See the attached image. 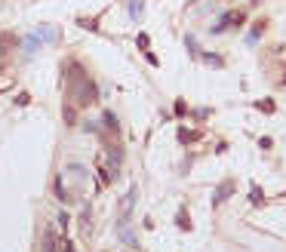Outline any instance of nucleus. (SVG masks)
<instances>
[{
    "mask_svg": "<svg viewBox=\"0 0 286 252\" xmlns=\"http://www.w3.org/2000/svg\"><path fill=\"white\" fill-rule=\"evenodd\" d=\"M43 252H55V234H52V227H47V234H43Z\"/></svg>",
    "mask_w": 286,
    "mask_h": 252,
    "instance_id": "4",
    "label": "nucleus"
},
{
    "mask_svg": "<svg viewBox=\"0 0 286 252\" xmlns=\"http://www.w3.org/2000/svg\"><path fill=\"white\" fill-rule=\"evenodd\" d=\"M65 80H68V96H71L74 108H86V105L96 101L99 89H96V83L89 80V74L77 62H65Z\"/></svg>",
    "mask_w": 286,
    "mask_h": 252,
    "instance_id": "1",
    "label": "nucleus"
},
{
    "mask_svg": "<svg viewBox=\"0 0 286 252\" xmlns=\"http://www.w3.org/2000/svg\"><path fill=\"white\" fill-rule=\"evenodd\" d=\"M231 194H234V181H222V185H219V194H215V206L225 203Z\"/></svg>",
    "mask_w": 286,
    "mask_h": 252,
    "instance_id": "3",
    "label": "nucleus"
},
{
    "mask_svg": "<svg viewBox=\"0 0 286 252\" xmlns=\"http://www.w3.org/2000/svg\"><path fill=\"white\" fill-rule=\"evenodd\" d=\"M62 252H74V243L68 237H62Z\"/></svg>",
    "mask_w": 286,
    "mask_h": 252,
    "instance_id": "8",
    "label": "nucleus"
},
{
    "mask_svg": "<svg viewBox=\"0 0 286 252\" xmlns=\"http://www.w3.org/2000/svg\"><path fill=\"white\" fill-rule=\"evenodd\" d=\"M105 126H108V129H117V120H114V114H105Z\"/></svg>",
    "mask_w": 286,
    "mask_h": 252,
    "instance_id": "6",
    "label": "nucleus"
},
{
    "mask_svg": "<svg viewBox=\"0 0 286 252\" xmlns=\"http://www.w3.org/2000/svg\"><path fill=\"white\" fill-rule=\"evenodd\" d=\"M256 108H259V111H274V101H259Z\"/></svg>",
    "mask_w": 286,
    "mask_h": 252,
    "instance_id": "9",
    "label": "nucleus"
},
{
    "mask_svg": "<svg viewBox=\"0 0 286 252\" xmlns=\"http://www.w3.org/2000/svg\"><path fill=\"white\" fill-rule=\"evenodd\" d=\"M253 203H256V206H261V194H259V188H253Z\"/></svg>",
    "mask_w": 286,
    "mask_h": 252,
    "instance_id": "10",
    "label": "nucleus"
},
{
    "mask_svg": "<svg viewBox=\"0 0 286 252\" xmlns=\"http://www.w3.org/2000/svg\"><path fill=\"white\" fill-rule=\"evenodd\" d=\"M135 43H139V50H148V43H151V40H148V34H139V40H135Z\"/></svg>",
    "mask_w": 286,
    "mask_h": 252,
    "instance_id": "7",
    "label": "nucleus"
},
{
    "mask_svg": "<svg viewBox=\"0 0 286 252\" xmlns=\"http://www.w3.org/2000/svg\"><path fill=\"white\" fill-rule=\"evenodd\" d=\"M246 22V16L243 13H228L225 16V22H219V25H215L212 31H225V28H237V25H243Z\"/></svg>",
    "mask_w": 286,
    "mask_h": 252,
    "instance_id": "2",
    "label": "nucleus"
},
{
    "mask_svg": "<svg viewBox=\"0 0 286 252\" xmlns=\"http://www.w3.org/2000/svg\"><path fill=\"white\" fill-rule=\"evenodd\" d=\"M200 59L207 62V65H215V68H222L225 62H222V55H212V52H200Z\"/></svg>",
    "mask_w": 286,
    "mask_h": 252,
    "instance_id": "5",
    "label": "nucleus"
}]
</instances>
